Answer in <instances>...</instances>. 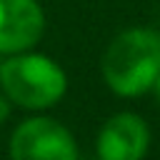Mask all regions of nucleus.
<instances>
[{"label": "nucleus", "instance_id": "1", "mask_svg": "<svg viewBox=\"0 0 160 160\" xmlns=\"http://www.w3.org/2000/svg\"><path fill=\"white\" fill-rule=\"evenodd\" d=\"M105 85L118 98H140L160 75V32L135 25L120 30L100 58Z\"/></svg>", "mask_w": 160, "mask_h": 160}, {"label": "nucleus", "instance_id": "7", "mask_svg": "<svg viewBox=\"0 0 160 160\" xmlns=\"http://www.w3.org/2000/svg\"><path fill=\"white\" fill-rule=\"evenodd\" d=\"M152 92H155V100H158V105H160V75H158V80H155V85H152Z\"/></svg>", "mask_w": 160, "mask_h": 160}, {"label": "nucleus", "instance_id": "4", "mask_svg": "<svg viewBox=\"0 0 160 160\" xmlns=\"http://www.w3.org/2000/svg\"><path fill=\"white\" fill-rule=\"evenodd\" d=\"M45 32V10L38 0H0V55L32 50Z\"/></svg>", "mask_w": 160, "mask_h": 160}, {"label": "nucleus", "instance_id": "6", "mask_svg": "<svg viewBox=\"0 0 160 160\" xmlns=\"http://www.w3.org/2000/svg\"><path fill=\"white\" fill-rule=\"evenodd\" d=\"M10 108H12V102L0 92V122H5L8 120V115H10Z\"/></svg>", "mask_w": 160, "mask_h": 160}, {"label": "nucleus", "instance_id": "3", "mask_svg": "<svg viewBox=\"0 0 160 160\" xmlns=\"http://www.w3.org/2000/svg\"><path fill=\"white\" fill-rule=\"evenodd\" d=\"M10 160H78V142L60 120L32 115L12 130Z\"/></svg>", "mask_w": 160, "mask_h": 160}, {"label": "nucleus", "instance_id": "5", "mask_svg": "<svg viewBox=\"0 0 160 160\" xmlns=\"http://www.w3.org/2000/svg\"><path fill=\"white\" fill-rule=\"evenodd\" d=\"M100 160H142L150 150V128L138 112L110 115L98 132Z\"/></svg>", "mask_w": 160, "mask_h": 160}, {"label": "nucleus", "instance_id": "2", "mask_svg": "<svg viewBox=\"0 0 160 160\" xmlns=\"http://www.w3.org/2000/svg\"><path fill=\"white\" fill-rule=\"evenodd\" d=\"M0 92L18 108L48 110L68 92V72L50 55L28 50L0 62Z\"/></svg>", "mask_w": 160, "mask_h": 160}]
</instances>
